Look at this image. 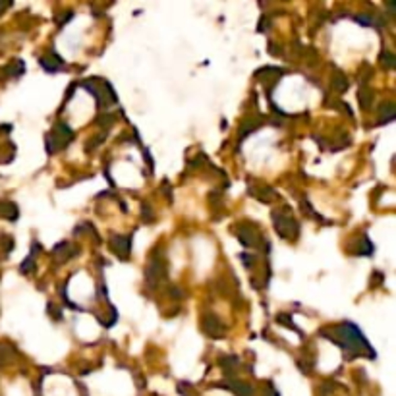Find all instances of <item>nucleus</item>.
<instances>
[{
  "label": "nucleus",
  "mask_w": 396,
  "mask_h": 396,
  "mask_svg": "<svg viewBox=\"0 0 396 396\" xmlns=\"http://www.w3.org/2000/svg\"><path fill=\"white\" fill-rule=\"evenodd\" d=\"M72 248H73V246L66 244V242H64V244H60V246H56V248H54V257L58 259L60 263H64L66 259H70L72 255H75V253H77V250H72Z\"/></svg>",
  "instance_id": "1a4fd4ad"
},
{
  "label": "nucleus",
  "mask_w": 396,
  "mask_h": 396,
  "mask_svg": "<svg viewBox=\"0 0 396 396\" xmlns=\"http://www.w3.org/2000/svg\"><path fill=\"white\" fill-rule=\"evenodd\" d=\"M33 261H35V257H33V255H31V257H27V259L23 261V265H21V273H25V275H27V273H31V271L35 269V263H33Z\"/></svg>",
  "instance_id": "dca6fc26"
},
{
  "label": "nucleus",
  "mask_w": 396,
  "mask_h": 396,
  "mask_svg": "<svg viewBox=\"0 0 396 396\" xmlns=\"http://www.w3.org/2000/svg\"><path fill=\"white\" fill-rule=\"evenodd\" d=\"M162 277H164V265H162L161 259H153L149 263V269H147V282L151 286H155Z\"/></svg>",
  "instance_id": "423d86ee"
},
{
  "label": "nucleus",
  "mask_w": 396,
  "mask_h": 396,
  "mask_svg": "<svg viewBox=\"0 0 396 396\" xmlns=\"http://www.w3.org/2000/svg\"><path fill=\"white\" fill-rule=\"evenodd\" d=\"M352 251L356 255H371L373 253V246H371V242L367 240L366 236H362L352 246Z\"/></svg>",
  "instance_id": "9d476101"
},
{
  "label": "nucleus",
  "mask_w": 396,
  "mask_h": 396,
  "mask_svg": "<svg viewBox=\"0 0 396 396\" xmlns=\"http://www.w3.org/2000/svg\"><path fill=\"white\" fill-rule=\"evenodd\" d=\"M371 99H373V93H371L369 89H362V91H360V104H362L364 108H369V106H371Z\"/></svg>",
  "instance_id": "f8f14e48"
},
{
  "label": "nucleus",
  "mask_w": 396,
  "mask_h": 396,
  "mask_svg": "<svg viewBox=\"0 0 396 396\" xmlns=\"http://www.w3.org/2000/svg\"><path fill=\"white\" fill-rule=\"evenodd\" d=\"M329 338H331V342H337L338 346H342L346 352H350L352 358H358V356L366 354V350L375 356V352L369 348L364 335L360 333V329L354 323H342L340 327L335 329V335Z\"/></svg>",
  "instance_id": "f257e3e1"
},
{
  "label": "nucleus",
  "mask_w": 396,
  "mask_h": 396,
  "mask_svg": "<svg viewBox=\"0 0 396 396\" xmlns=\"http://www.w3.org/2000/svg\"><path fill=\"white\" fill-rule=\"evenodd\" d=\"M41 66H43L46 72H56V70H62V58H60L58 54H54V52H50V54H46L41 58Z\"/></svg>",
  "instance_id": "6e6552de"
},
{
  "label": "nucleus",
  "mask_w": 396,
  "mask_h": 396,
  "mask_svg": "<svg viewBox=\"0 0 396 396\" xmlns=\"http://www.w3.org/2000/svg\"><path fill=\"white\" fill-rule=\"evenodd\" d=\"M381 112H383V122H391L393 118H395V104L393 103H387V104H383V108H381Z\"/></svg>",
  "instance_id": "ddd939ff"
},
{
  "label": "nucleus",
  "mask_w": 396,
  "mask_h": 396,
  "mask_svg": "<svg viewBox=\"0 0 396 396\" xmlns=\"http://www.w3.org/2000/svg\"><path fill=\"white\" fill-rule=\"evenodd\" d=\"M73 137V132L66 126V124H56V128L52 130V133L48 135V139H46V145H48V151L52 153V151H58L62 147L66 145V143H70Z\"/></svg>",
  "instance_id": "7ed1b4c3"
},
{
  "label": "nucleus",
  "mask_w": 396,
  "mask_h": 396,
  "mask_svg": "<svg viewBox=\"0 0 396 396\" xmlns=\"http://www.w3.org/2000/svg\"><path fill=\"white\" fill-rule=\"evenodd\" d=\"M333 83H335V87H337L338 91H346V87H348V79H346L342 73H338Z\"/></svg>",
  "instance_id": "4468645a"
},
{
  "label": "nucleus",
  "mask_w": 396,
  "mask_h": 396,
  "mask_svg": "<svg viewBox=\"0 0 396 396\" xmlns=\"http://www.w3.org/2000/svg\"><path fill=\"white\" fill-rule=\"evenodd\" d=\"M356 19H358L360 23H366V25H375V23H377V21H375L371 15H367V14L366 15H364V14L356 15Z\"/></svg>",
  "instance_id": "f3484780"
},
{
  "label": "nucleus",
  "mask_w": 396,
  "mask_h": 396,
  "mask_svg": "<svg viewBox=\"0 0 396 396\" xmlns=\"http://www.w3.org/2000/svg\"><path fill=\"white\" fill-rule=\"evenodd\" d=\"M240 232H238V236H240V242L246 246V248H250V246H253V242H255V238H257V232H255V228L253 226H250V224H242L240 228H238Z\"/></svg>",
  "instance_id": "0eeeda50"
},
{
  "label": "nucleus",
  "mask_w": 396,
  "mask_h": 396,
  "mask_svg": "<svg viewBox=\"0 0 396 396\" xmlns=\"http://www.w3.org/2000/svg\"><path fill=\"white\" fill-rule=\"evenodd\" d=\"M273 222H275V228L282 238H288V240H294L298 236V222L294 220V217L286 211H275L273 213Z\"/></svg>",
  "instance_id": "f03ea898"
},
{
  "label": "nucleus",
  "mask_w": 396,
  "mask_h": 396,
  "mask_svg": "<svg viewBox=\"0 0 396 396\" xmlns=\"http://www.w3.org/2000/svg\"><path fill=\"white\" fill-rule=\"evenodd\" d=\"M381 62L387 66V68H395L396 66V58L391 54V52H383L381 54Z\"/></svg>",
  "instance_id": "2eb2a0df"
},
{
  "label": "nucleus",
  "mask_w": 396,
  "mask_h": 396,
  "mask_svg": "<svg viewBox=\"0 0 396 396\" xmlns=\"http://www.w3.org/2000/svg\"><path fill=\"white\" fill-rule=\"evenodd\" d=\"M0 215L4 219L15 220L17 219V207L14 203H10V201H4V203H0Z\"/></svg>",
  "instance_id": "9b49d317"
},
{
  "label": "nucleus",
  "mask_w": 396,
  "mask_h": 396,
  "mask_svg": "<svg viewBox=\"0 0 396 396\" xmlns=\"http://www.w3.org/2000/svg\"><path fill=\"white\" fill-rule=\"evenodd\" d=\"M203 329H205L207 335L213 338H220L224 335V325H222V321H220L217 315H211V313L203 317Z\"/></svg>",
  "instance_id": "20e7f679"
},
{
  "label": "nucleus",
  "mask_w": 396,
  "mask_h": 396,
  "mask_svg": "<svg viewBox=\"0 0 396 396\" xmlns=\"http://www.w3.org/2000/svg\"><path fill=\"white\" fill-rule=\"evenodd\" d=\"M141 209H143V219H145V220H153V217H151V209L147 211V205H145V203L141 205Z\"/></svg>",
  "instance_id": "a211bd4d"
},
{
  "label": "nucleus",
  "mask_w": 396,
  "mask_h": 396,
  "mask_svg": "<svg viewBox=\"0 0 396 396\" xmlns=\"http://www.w3.org/2000/svg\"><path fill=\"white\" fill-rule=\"evenodd\" d=\"M110 248L120 259H126L130 255V238L128 236H112L110 238Z\"/></svg>",
  "instance_id": "39448f33"
}]
</instances>
